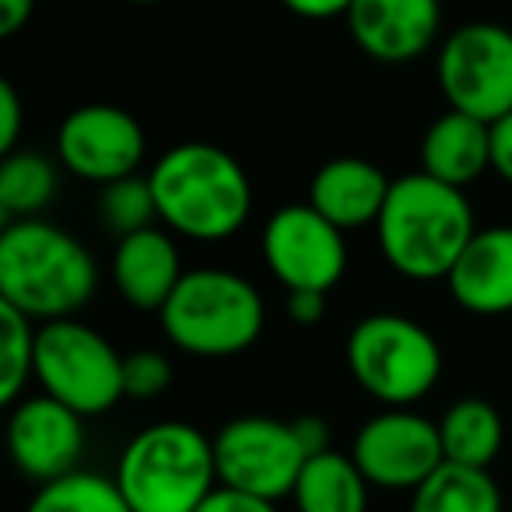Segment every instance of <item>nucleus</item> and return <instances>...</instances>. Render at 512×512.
Listing matches in <instances>:
<instances>
[{"label":"nucleus","mask_w":512,"mask_h":512,"mask_svg":"<svg viewBox=\"0 0 512 512\" xmlns=\"http://www.w3.org/2000/svg\"><path fill=\"white\" fill-rule=\"evenodd\" d=\"M99 218L109 232H116V239H127V235L144 232V228H155L158 204H155V193H151L148 176H130L113 186H102Z\"/></svg>","instance_id":"obj_25"},{"label":"nucleus","mask_w":512,"mask_h":512,"mask_svg":"<svg viewBox=\"0 0 512 512\" xmlns=\"http://www.w3.org/2000/svg\"><path fill=\"white\" fill-rule=\"evenodd\" d=\"M474 235L477 221L467 193L425 176L421 169L393 179L376 221L383 260L411 281L449 278Z\"/></svg>","instance_id":"obj_3"},{"label":"nucleus","mask_w":512,"mask_h":512,"mask_svg":"<svg viewBox=\"0 0 512 512\" xmlns=\"http://www.w3.org/2000/svg\"><path fill=\"white\" fill-rule=\"evenodd\" d=\"M4 323V365H0V404L15 407L22 400L29 379H36V323L18 309L0 302Z\"/></svg>","instance_id":"obj_24"},{"label":"nucleus","mask_w":512,"mask_h":512,"mask_svg":"<svg viewBox=\"0 0 512 512\" xmlns=\"http://www.w3.org/2000/svg\"><path fill=\"white\" fill-rule=\"evenodd\" d=\"M18 137H22V102L11 81H0V151L4 155L18 151Z\"/></svg>","instance_id":"obj_28"},{"label":"nucleus","mask_w":512,"mask_h":512,"mask_svg":"<svg viewBox=\"0 0 512 512\" xmlns=\"http://www.w3.org/2000/svg\"><path fill=\"white\" fill-rule=\"evenodd\" d=\"M85 439V418L46 393L22 397L11 407L8 453L18 474L36 481L39 488L81 470L78 463L85 453Z\"/></svg>","instance_id":"obj_13"},{"label":"nucleus","mask_w":512,"mask_h":512,"mask_svg":"<svg viewBox=\"0 0 512 512\" xmlns=\"http://www.w3.org/2000/svg\"><path fill=\"white\" fill-rule=\"evenodd\" d=\"M439 439L446 463L470 470H488L505 439L502 414L481 397H463L439 418Z\"/></svg>","instance_id":"obj_19"},{"label":"nucleus","mask_w":512,"mask_h":512,"mask_svg":"<svg viewBox=\"0 0 512 512\" xmlns=\"http://www.w3.org/2000/svg\"><path fill=\"white\" fill-rule=\"evenodd\" d=\"M130 512H197L218 488L214 439L186 421H158L123 446L113 474Z\"/></svg>","instance_id":"obj_4"},{"label":"nucleus","mask_w":512,"mask_h":512,"mask_svg":"<svg viewBox=\"0 0 512 512\" xmlns=\"http://www.w3.org/2000/svg\"><path fill=\"white\" fill-rule=\"evenodd\" d=\"M344 22L365 57L379 64H411L432 50L442 11L432 0H351Z\"/></svg>","instance_id":"obj_14"},{"label":"nucleus","mask_w":512,"mask_h":512,"mask_svg":"<svg viewBox=\"0 0 512 512\" xmlns=\"http://www.w3.org/2000/svg\"><path fill=\"white\" fill-rule=\"evenodd\" d=\"M183 274L186 271L179 264L176 239L158 225L127 235L113 249L116 292L141 313H162L165 302L172 299V292L183 281Z\"/></svg>","instance_id":"obj_17"},{"label":"nucleus","mask_w":512,"mask_h":512,"mask_svg":"<svg viewBox=\"0 0 512 512\" xmlns=\"http://www.w3.org/2000/svg\"><path fill=\"white\" fill-rule=\"evenodd\" d=\"M158 221L197 242H225L253 214V179L239 158L211 141H183L148 172Z\"/></svg>","instance_id":"obj_2"},{"label":"nucleus","mask_w":512,"mask_h":512,"mask_svg":"<svg viewBox=\"0 0 512 512\" xmlns=\"http://www.w3.org/2000/svg\"><path fill=\"white\" fill-rule=\"evenodd\" d=\"M32 4L29 0H0V36H15L29 25Z\"/></svg>","instance_id":"obj_33"},{"label":"nucleus","mask_w":512,"mask_h":512,"mask_svg":"<svg viewBox=\"0 0 512 512\" xmlns=\"http://www.w3.org/2000/svg\"><path fill=\"white\" fill-rule=\"evenodd\" d=\"M214 463L225 488L278 502L295 491L309 456L292 421L271 414H242L225 421V428L214 435Z\"/></svg>","instance_id":"obj_9"},{"label":"nucleus","mask_w":512,"mask_h":512,"mask_svg":"<svg viewBox=\"0 0 512 512\" xmlns=\"http://www.w3.org/2000/svg\"><path fill=\"white\" fill-rule=\"evenodd\" d=\"M491 172L512 186V113L491 123Z\"/></svg>","instance_id":"obj_29"},{"label":"nucleus","mask_w":512,"mask_h":512,"mask_svg":"<svg viewBox=\"0 0 512 512\" xmlns=\"http://www.w3.org/2000/svg\"><path fill=\"white\" fill-rule=\"evenodd\" d=\"M172 386V362L162 351H130L123 355V397L158 400Z\"/></svg>","instance_id":"obj_26"},{"label":"nucleus","mask_w":512,"mask_h":512,"mask_svg":"<svg viewBox=\"0 0 512 512\" xmlns=\"http://www.w3.org/2000/svg\"><path fill=\"white\" fill-rule=\"evenodd\" d=\"M292 502L295 512H369V481L351 456L330 449L302 467Z\"/></svg>","instance_id":"obj_20"},{"label":"nucleus","mask_w":512,"mask_h":512,"mask_svg":"<svg viewBox=\"0 0 512 512\" xmlns=\"http://www.w3.org/2000/svg\"><path fill=\"white\" fill-rule=\"evenodd\" d=\"M446 285L456 306L470 316L512 313V225L477 228Z\"/></svg>","instance_id":"obj_16"},{"label":"nucleus","mask_w":512,"mask_h":512,"mask_svg":"<svg viewBox=\"0 0 512 512\" xmlns=\"http://www.w3.org/2000/svg\"><path fill=\"white\" fill-rule=\"evenodd\" d=\"M169 344L197 358H232L264 334V295L249 278L225 267L186 271L158 313Z\"/></svg>","instance_id":"obj_5"},{"label":"nucleus","mask_w":512,"mask_h":512,"mask_svg":"<svg viewBox=\"0 0 512 512\" xmlns=\"http://www.w3.org/2000/svg\"><path fill=\"white\" fill-rule=\"evenodd\" d=\"M491 169V127L456 109L428 123L421 137V172L446 186L477 183Z\"/></svg>","instance_id":"obj_18"},{"label":"nucleus","mask_w":512,"mask_h":512,"mask_svg":"<svg viewBox=\"0 0 512 512\" xmlns=\"http://www.w3.org/2000/svg\"><path fill=\"white\" fill-rule=\"evenodd\" d=\"M327 313V295L320 292H288V316L302 327H313Z\"/></svg>","instance_id":"obj_31"},{"label":"nucleus","mask_w":512,"mask_h":512,"mask_svg":"<svg viewBox=\"0 0 512 512\" xmlns=\"http://www.w3.org/2000/svg\"><path fill=\"white\" fill-rule=\"evenodd\" d=\"M267 271L288 292L330 295L348 271V242L309 204H288L274 211L260 235Z\"/></svg>","instance_id":"obj_10"},{"label":"nucleus","mask_w":512,"mask_h":512,"mask_svg":"<svg viewBox=\"0 0 512 512\" xmlns=\"http://www.w3.org/2000/svg\"><path fill=\"white\" fill-rule=\"evenodd\" d=\"M390 186L393 179H386V172L376 162L358 155H341L316 169L306 204L316 214H323L334 228L355 232V228L376 225L386 197H390Z\"/></svg>","instance_id":"obj_15"},{"label":"nucleus","mask_w":512,"mask_h":512,"mask_svg":"<svg viewBox=\"0 0 512 512\" xmlns=\"http://www.w3.org/2000/svg\"><path fill=\"white\" fill-rule=\"evenodd\" d=\"M435 81L449 109L498 123L512 113V29L467 22L453 29L435 57Z\"/></svg>","instance_id":"obj_8"},{"label":"nucleus","mask_w":512,"mask_h":512,"mask_svg":"<svg viewBox=\"0 0 512 512\" xmlns=\"http://www.w3.org/2000/svg\"><path fill=\"white\" fill-rule=\"evenodd\" d=\"M197 512H278V502H267V498H256V495H246V491L218 484V488L200 502Z\"/></svg>","instance_id":"obj_27"},{"label":"nucleus","mask_w":512,"mask_h":512,"mask_svg":"<svg viewBox=\"0 0 512 512\" xmlns=\"http://www.w3.org/2000/svg\"><path fill=\"white\" fill-rule=\"evenodd\" d=\"M60 190V172L39 151H11L0 162V214L4 221L39 218Z\"/></svg>","instance_id":"obj_22"},{"label":"nucleus","mask_w":512,"mask_h":512,"mask_svg":"<svg viewBox=\"0 0 512 512\" xmlns=\"http://www.w3.org/2000/svg\"><path fill=\"white\" fill-rule=\"evenodd\" d=\"M144 151H148V134L141 120L109 102H88L71 109L57 130L60 165L99 190L137 176Z\"/></svg>","instance_id":"obj_12"},{"label":"nucleus","mask_w":512,"mask_h":512,"mask_svg":"<svg viewBox=\"0 0 512 512\" xmlns=\"http://www.w3.org/2000/svg\"><path fill=\"white\" fill-rule=\"evenodd\" d=\"M295 435H299L302 449H306V456L313 460V456H323L330 453V425L320 418V414H302V418L292 421Z\"/></svg>","instance_id":"obj_30"},{"label":"nucleus","mask_w":512,"mask_h":512,"mask_svg":"<svg viewBox=\"0 0 512 512\" xmlns=\"http://www.w3.org/2000/svg\"><path fill=\"white\" fill-rule=\"evenodd\" d=\"M36 383L81 418L113 411L123 397V355L81 320L43 323L36 334Z\"/></svg>","instance_id":"obj_7"},{"label":"nucleus","mask_w":512,"mask_h":512,"mask_svg":"<svg viewBox=\"0 0 512 512\" xmlns=\"http://www.w3.org/2000/svg\"><path fill=\"white\" fill-rule=\"evenodd\" d=\"M25 512H130L113 477L95 470H74L32 495Z\"/></svg>","instance_id":"obj_23"},{"label":"nucleus","mask_w":512,"mask_h":512,"mask_svg":"<svg viewBox=\"0 0 512 512\" xmlns=\"http://www.w3.org/2000/svg\"><path fill=\"white\" fill-rule=\"evenodd\" d=\"M288 11L306 18V22H327V18L348 15V4H344V0H292Z\"/></svg>","instance_id":"obj_32"},{"label":"nucleus","mask_w":512,"mask_h":512,"mask_svg":"<svg viewBox=\"0 0 512 512\" xmlns=\"http://www.w3.org/2000/svg\"><path fill=\"white\" fill-rule=\"evenodd\" d=\"M407 512H502V491L488 470L442 463L411 495Z\"/></svg>","instance_id":"obj_21"},{"label":"nucleus","mask_w":512,"mask_h":512,"mask_svg":"<svg viewBox=\"0 0 512 512\" xmlns=\"http://www.w3.org/2000/svg\"><path fill=\"white\" fill-rule=\"evenodd\" d=\"M351 460L362 470L369 488L418 491L446 463L439 421L418 411H379L355 432Z\"/></svg>","instance_id":"obj_11"},{"label":"nucleus","mask_w":512,"mask_h":512,"mask_svg":"<svg viewBox=\"0 0 512 512\" xmlns=\"http://www.w3.org/2000/svg\"><path fill=\"white\" fill-rule=\"evenodd\" d=\"M348 372L386 411H411L442 376V348L432 330L400 313L358 320L344 344Z\"/></svg>","instance_id":"obj_6"},{"label":"nucleus","mask_w":512,"mask_h":512,"mask_svg":"<svg viewBox=\"0 0 512 512\" xmlns=\"http://www.w3.org/2000/svg\"><path fill=\"white\" fill-rule=\"evenodd\" d=\"M99 288L95 256L46 218L11 221L0 232V302L32 323L78 320Z\"/></svg>","instance_id":"obj_1"}]
</instances>
